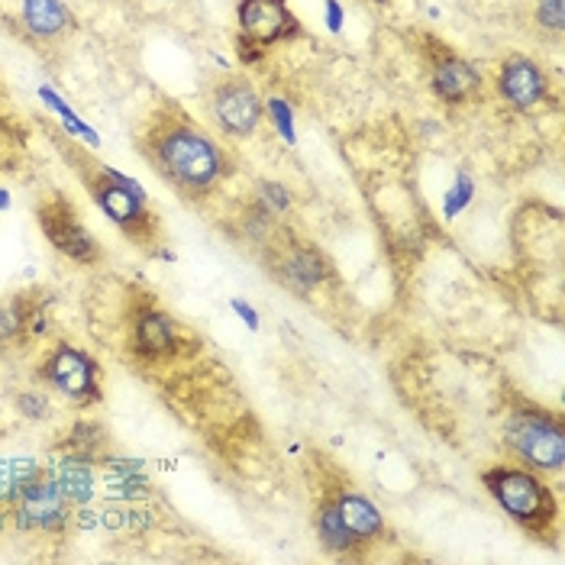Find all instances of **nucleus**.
Here are the masks:
<instances>
[{
  "label": "nucleus",
  "mask_w": 565,
  "mask_h": 565,
  "mask_svg": "<svg viewBox=\"0 0 565 565\" xmlns=\"http://www.w3.org/2000/svg\"><path fill=\"white\" fill-rule=\"evenodd\" d=\"M142 152L159 174L184 194H204L230 172L226 152L184 114L162 110L142 136Z\"/></svg>",
  "instance_id": "nucleus-1"
},
{
  "label": "nucleus",
  "mask_w": 565,
  "mask_h": 565,
  "mask_svg": "<svg viewBox=\"0 0 565 565\" xmlns=\"http://www.w3.org/2000/svg\"><path fill=\"white\" fill-rule=\"evenodd\" d=\"M481 481L491 491V498L504 508V514L521 523L523 530L546 536L556 526V518H559L556 498L533 472H526L521 466H498L484 472Z\"/></svg>",
  "instance_id": "nucleus-2"
},
{
  "label": "nucleus",
  "mask_w": 565,
  "mask_h": 565,
  "mask_svg": "<svg viewBox=\"0 0 565 565\" xmlns=\"http://www.w3.org/2000/svg\"><path fill=\"white\" fill-rule=\"evenodd\" d=\"M68 159L82 169V178H85V188L90 191V198L104 207V214L114 220L130 239H136L139 246L152 243L156 236V217L149 214L142 194L127 184V178L114 174L110 169H100L94 162H87L85 152H72L68 149Z\"/></svg>",
  "instance_id": "nucleus-3"
},
{
  "label": "nucleus",
  "mask_w": 565,
  "mask_h": 565,
  "mask_svg": "<svg viewBox=\"0 0 565 565\" xmlns=\"http://www.w3.org/2000/svg\"><path fill=\"white\" fill-rule=\"evenodd\" d=\"M508 449L533 469L559 472L565 462V430L546 411H514L504 430Z\"/></svg>",
  "instance_id": "nucleus-4"
},
{
  "label": "nucleus",
  "mask_w": 565,
  "mask_h": 565,
  "mask_svg": "<svg viewBox=\"0 0 565 565\" xmlns=\"http://www.w3.org/2000/svg\"><path fill=\"white\" fill-rule=\"evenodd\" d=\"M36 217H40L45 239H49L62 256H68V259L75 262H85V265L100 259V243L87 233V226L78 220L75 207L68 204L65 194L52 191L49 198H43Z\"/></svg>",
  "instance_id": "nucleus-5"
},
{
  "label": "nucleus",
  "mask_w": 565,
  "mask_h": 565,
  "mask_svg": "<svg viewBox=\"0 0 565 565\" xmlns=\"http://www.w3.org/2000/svg\"><path fill=\"white\" fill-rule=\"evenodd\" d=\"M211 110L220 130L236 139H249L262 127V100L249 82L223 78L211 90Z\"/></svg>",
  "instance_id": "nucleus-6"
},
{
  "label": "nucleus",
  "mask_w": 565,
  "mask_h": 565,
  "mask_svg": "<svg viewBox=\"0 0 565 565\" xmlns=\"http://www.w3.org/2000/svg\"><path fill=\"white\" fill-rule=\"evenodd\" d=\"M236 20H239V40L253 43L256 49L295 40L301 33V23L295 20L285 0H239Z\"/></svg>",
  "instance_id": "nucleus-7"
},
{
  "label": "nucleus",
  "mask_w": 565,
  "mask_h": 565,
  "mask_svg": "<svg viewBox=\"0 0 565 565\" xmlns=\"http://www.w3.org/2000/svg\"><path fill=\"white\" fill-rule=\"evenodd\" d=\"M45 382L58 394L78 401V404H90L100 397L97 388V365L94 359L75 347H58L49 359H45Z\"/></svg>",
  "instance_id": "nucleus-8"
},
{
  "label": "nucleus",
  "mask_w": 565,
  "mask_h": 565,
  "mask_svg": "<svg viewBox=\"0 0 565 565\" xmlns=\"http://www.w3.org/2000/svg\"><path fill=\"white\" fill-rule=\"evenodd\" d=\"M20 526L26 530H62L68 521V498L62 494L58 481L30 479L20 484V504H17Z\"/></svg>",
  "instance_id": "nucleus-9"
},
{
  "label": "nucleus",
  "mask_w": 565,
  "mask_h": 565,
  "mask_svg": "<svg viewBox=\"0 0 565 565\" xmlns=\"http://www.w3.org/2000/svg\"><path fill=\"white\" fill-rule=\"evenodd\" d=\"M498 87L508 104H514L518 110H530L546 97V75L533 58L511 55V58H504V65L498 72Z\"/></svg>",
  "instance_id": "nucleus-10"
},
{
  "label": "nucleus",
  "mask_w": 565,
  "mask_h": 565,
  "mask_svg": "<svg viewBox=\"0 0 565 565\" xmlns=\"http://www.w3.org/2000/svg\"><path fill=\"white\" fill-rule=\"evenodd\" d=\"M481 85V75L476 72L472 62L452 55V52H443L434 65V90L446 100V104H462L469 100Z\"/></svg>",
  "instance_id": "nucleus-11"
},
{
  "label": "nucleus",
  "mask_w": 565,
  "mask_h": 565,
  "mask_svg": "<svg viewBox=\"0 0 565 565\" xmlns=\"http://www.w3.org/2000/svg\"><path fill=\"white\" fill-rule=\"evenodd\" d=\"M132 347L142 359H162V355L174 352L178 337H174L169 317L159 310H142L136 317V327H132Z\"/></svg>",
  "instance_id": "nucleus-12"
},
{
  "label": "nucleus",
  "mask_w": 565,
  "mask_h": 565,
  "mask_svg": "<svg viewBox=\"0 0 565 565\" xmlns=\"http://www.w3.org/2000/svg\"><path fill=\"white\" fill-rule=\"evenodd\" d=\"M281 278L291 288L310 291V288L323 285L330 278V265H327V259L317 249H310V246H291L281 256Z\"/></svg>",
  "instance_id": "nucleus-13"
},
{
  "label": "nucleus",
  "mask_w": 565,
  "mask_h": 565,
  "mask_svg": "<svg viewBox=\"0 0 565 565\" xmlns=\"http://www.w3.org/2000/svg\"><path fill=\"white\" fill-rule=\"evenodd\" d=\"M23 23L36 40H58L68 30V10L62 0H23Z\"/></svg>",
  "instance_id": "nucleus-14"
},
{
  "label": "nucleus",
  "mask_w": 565,
  "mask_h": 565,
  "mask_svg": "<svg viewBox=\"0 0 565 565\" xmlns=\"http://www.w3.org/2000/svg\"><path fill=\"white\" fill-rule=\"evenodd\" d=\"M333 504H337L340 521L347 523V530L355 540H372L382 533V514L362 494H340Z\"/></svg>",
  "instance_id": "nucleus-15"
},
{
  "label": "nucleus",
  "mask_w": 565,
  "mask_h": 565,
  "mask_svg": "<svg viewBox=\"0 0 565 565\" xmlns=\"http://www.w3.org/2000/svg\"><path fill=\"white\" fill-rule=\"evenodd\" d=\"M65 449L72 452V459L90 462V459H97L107 449V434H104V427H97L90 420H78L72 427L68 439H65Z\"/></svg>",
  "instance_id": "nucleus-16"
},
{
  "label": "nucleus",
  "mask_w": 565,
  "mask_h": 565,
  "mask_svg": "<svg viewBox=\"0 0 565 565\" xmlns=\"http://www.w3.org/2000/svg\"><path fill=\"white\" fill-rule=\"evenodd\" d=\"M58 488L68 501H78L85 504L90 498V472H87V462L82 459H68L58 472Z\"/></svg>",
  "instance_id": "nucleus-17"
},
{
  "label": "nucleus",
  "mask_w": 565,
  "mask_h": 565,
  "mask_svg": "<svg viewBox=\"0 0 565 565\" xmlns=\"http://www.w3.org/2000/svg\"><path fill=\"white\" fill-rule=\"evenodd\" d=\"M36 310H30L26 301H13V305H0V347L17 343L20 337H26V323Z\"/></svg>",
  "instance_id": "nucleus-18"
},
{
  "label": "nucleus",
  "mask_w": 565,
  "mask_h": 565,
  "mask_svg": "<svg viewBox=\"0 0 565 565\" xmlns=\"http://www.w3.org/2000/svg\"><path fill=\"white\" fill-rule=\"evenodd\" d=\"M320 536H323V543L330 546V550H337V553H349L352 546H355V536L347 530V523L340 521V514H337V504H327L323 511H320Z\"/></svg>",
  "instance_id": "nucleus-19"
},
{
  "label": "nucleus",
  "mask_w": 565,
  "mask_h": 565,
  "mask_svg": "<svg viewBox=\"0 0 565 565\" xmlns=\"http://www.w3.org/2000/svg\"><path fill=\"white\" fill-rule=\"evenodd\" d=\"M536 20L546 26V30H563V0H543L540 10H536Z\"/></svg>",
  "instance_id": "nucleus-20"
},
{
  "label": "nucleus",
  "mask_w": 565,
  "mask_h": 565,
  "mask_svg": "<svg viewBox=\"0 0 565 565\" xmlns=\"http://www.w3.org/2000/svg\"><path fill=\"white\" fill-rule=\"evenodd\" d=\"M20 411L26 414V417H33V420H43L45 414H49V401H45L43 394H20Z\"/></svg>",
  "instance_id": "nucleus-21"
},
{
  "label": "nucleus",
  "mask_w": 565,
  "mask_h": 565,
  "mask_svg": "<svg viewBox=\"0 0 565 565\" xmlns=\"http://www.w3.org/2000/svg\"><path fill=\"white\" fill-rule=\"evenodd\" d=\"M375 3H388V0H375Z\"/></svg>",
  "instance_id": "nucleus-22"
}]
</instances>
